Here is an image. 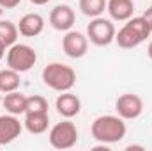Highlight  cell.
<instances>
[{
  "label": "cell",
  "mask_w": 152,
  "mask_h": 151,
  "mask_svg": "<svg viewBox=\"0 0 152 151\" xmlns=\"http://www.w3.org/2000/svg\"><path fill=\"white\" fill-rule=\"evenodd\" d=\"M90 132L97 142L115 144L126 137L127 128H126V123L120 115H99L94 119Z\"/></svg>",
  "instance_id": "6da1fadb"
},
{
  "label": "cell",
  "mask_w": 152,
  "mask_h": 151,
  "mask_svg": "<svg viewBox=\"0 0 152 151\" xmlns=\"http://www.w3.org/2000/svg\"><path fill=\"white\" fill-rule=\"evenodd\" d=\"M42 82L46 87L57 91V93H66L71 91L76 84V71L62 62H51L42 70Z\"/></svg>",
  "instance_id": "7a4b0ae2"
},
{
  "label": "cell",
  "mask_w": 152,
  "mask_h": 151,
  "mask_svg": "<svg viewBox=\"0 0 152 151\" xmlns=\"http://www.w3.org/2000/svg\"><path fill=\"white\" fill-rule=\"evenodd\" d=\"M151 27L149 23L143 20V16L138 18H129L126 21V25L115 34V41L120 48H136L138 44H142L145 39L151 36Z\"/></svg>",
  "instance_id": "3957f363"
},
{
  "label": "cell",
  "mask_w": 152,
  "mask_h": 151,
  "mask_svg": "<svg viewBox=\"0 0 152 151\" xmlns=\"http://www.w3.org/2000/svg\"><path fill=\"white\" fill-rule=\"evenodd\" d=\"M37 62V53L32 46L23 43H14L7 50V68L16 70L18 73L30 71Z\"/></svg>",
  "instance_id": "277c9868"
},
{
  "label": "cell",
  "mask_w": 152,
  "mask_h": 151,
  "mask_svg": "<svg viewBox=\"0 0 152 151\" xmlns=\"http://www.w3.org/2000/svg\"><path fill=\"white\" fill-rule=\"evenodd\" d=\"M48 139L55 150H71L78 142V128L71 119L60 121L50 130Z\"/></svg>",
  "instance_id": "5b68a950"
},
{
  "label": "cell",
  "mask_w": 152,
  "mask_h": 151,
  "mask_svg": "<svg viewBox=\"0 0 152 151\" xmlns=\"http://www.w3.org/2000/svg\"><path fill=\"white\" fill-rule=\"evenodd\" d=\"M115 34L117 30L112 20H106L101 16L92 18V21L87 27V38L96 46H108L112 41H115Z\"/></svg>",
  "instance_id": "8992f818"
},
{
  "label": "cell",
  "mask_w": 152,
  "mask_h": 151,
  "mask_svg": "<svg viewBox=\"0 0 152 151\" xmlns=\"http://www.w3.org/2000/svg\"><path fill=\"white\" fill-rule=\"evenodd\" d=\"M115 110L122 119H136L143 112V100L138 94H122L115 101Z\"/></svg>",
  "instance_id": "52a82bcc"
},
{
  "label": "cell",
  "mask_w": 152,
  "mask_h": 151,
  "mask_svg": "<svg viewBox=\"0 0 152 151\" xmlns=\"http://www.w3.org/2000/svg\"><path fill=\"white\" fill-rule=\"evenodd\" d=\"M64 53L71 59H81L88 50V38L78 30H67L62 39Z\"/></svg>",
  "instance_id": "ba28073f"
},
{
  "label": "cell",
  "mask_w": 152,
  "mask_h": 151,
  "mask_svg": "<svg viewBox=\"0 0 152 151\" xmlns=\"http://www.w3.org/2000/svg\"><path fill=\"white\" fill-rule=\"evenodd\" d=\"M75 11L71 5L67 4H58L51 9L50 13V25L55 29V30H60V32H67L73 29L75 25Z\"/></svg>",
  "instance_id": "9c48e42d"
},
{
  "label": "cell",
  "mask_w": 152,
  "mask_h": 151,
  "mask_svg": "<svg viewBox=\"0 0 152 151\" xmlns=\"http://www.w3.org/2000/svg\"><path fill=\"white\" fill-rule=\"evenodd\" d=\"M21 132H23V124L14 114L0 115V146L11 144L21 135Z\"/></svg>",
  "instance_id": "30bf717a"
},
{
  "label": "cell",
  "mask_w": 152,
  "mask_h": 151,
  "mask_svg": "<svg viewBox=\"0 0 152 151\" xmlns=\"http://www.w3.org/2000/svg\"><path fill=\"white\" fill-rule=\"evenodd\" d=\"M55 109H57V112L60 114L62 117L71 119V117H75V115L80 114V110H81V101H80V98L76 94L66 91V93H60L58 94V98L55 101Z\"/></svg>",
  "instance_id": "8fae6325"
},
{
  "label": "cell",
  "mask_w": 152,
  "mask_h": 151,
  "mask_svg": "<svg viewBox=\"0 0 152 151\" xmlns=\"http://www.w3.org/2000/svg\"><path fill=\"white\" fill-rule=\"evenodd\" d=\"M42 29H44V18L39 13H28L21 16L18 23V30L25 38H36L42 32Z\"/></svg>",
  "instance_id": "7c38bea8"
},
{
  "label": "cell",
  "mask_w": 152,
  "mask_h": 151,
  "mask_svg": "<svg viewBox=\"0 0 152 151\" xmlns=\"http://www.w3.org/2000/svg\"><path fill=\"white\" fill-rule=\"evenodd\" d=\"M106 11H108L110 18L115 21H127L129 18H133L134 2L133 0H108Z\"/></svg>",
  "instance_id": "4fadbf2b"
},
{
  "label": "cell",
  "mask_w": 152,
  "mask_h": 151,
  "mask_svg": "<svg viewBox=\"0 0 152 151\" xmlns=\"http://www.w3.org/2000/svg\"><path fill=\"white\" fill-rule=\"evenodd\" d=\"M23 124H25L27 132L32 135L44 133L48 130V124H50L48 112H25V123Z\"/></svg>",
  "instance_id": "5bb4252c"
},
{
  "label": "cell",
  "mask_w": 152,
  "mask_h": 151,
  "mask_svg": "<svg viewBox=\"0 0 152 151\" xmlns=\"http://www.w3.org/2000/svg\"><path fill=\"white\" fill-rule=\"evenodd\" d=\"M27 98L25 94L18 93V91H12V93H7L2 100V105L4 109L9 114H14V115H21V114L27 112Z\"/></svg>",
  "instance_id": "9a60e30c"
},
{
  "label": "cell",
  "mask_w": 152,
  "mask_h": 151,
  "mask_svg": "<svg viewBox=\"0 0 152 151\" xmlns=\"http://www.w3.org/2000/svg\"><path fill=\"white\" fill-rule=\"evenodd\" d=\"M20 73L12 68H5V70H0V93L7 94V93H12V91H18L20 89Z\"/></svg>",
  "instance_id": "2e32d148"
},
{
  "label": "cell",
  "mask_w": 152,
  "mask_h": 151,
  "mask_svg": "<svg viewBox=\"0 0 152 151\" xmlns=\"http://www.w3.org/2000/svg\"><path fill=\"white\" fill-rule=\"evenodd\" d=\"M18 34H20L18 25H14V23L9 21V20H0V43H2L5 48L12 46V44L16 43Z\"/></svg>",
  "instance_id": "e0dca14e"
},
{
  "label": "cell",
  "mask_w": 152,
  "mask_h": 151,
  "mask_svg": "<svg viewBox=\"0 0 152 151\" xmlns=\"http://www.w3.org/2000/svg\"><path fill=\"white\" fill-rule=\"evenodd\" d=\"M108 0H80V11L88 18H97L106 11Z\"/></svg>",
  "instance_id": "ac0fdd59"
},
{
  "label": "cell",
  "mask_w": 152,
  "mask_h": 151,
  "mask_svg": "<svg viewBox=\"0 0 152 151\" xmlns=\"http://www.w3.org/2000/svg\"><path fill=\"white\" fill-rule=\"evenodd\" d=\"M27 112H48V101L44 96H28L27 98Z\"/></svg>",
  "instance_id": "d6986e66"
},
{
  "label": "cell",
  "mask_w": 152,
  "mask_h": 151,
  "mask_svg": "<svg viewBox=\"0 0 152 151\" xmlns=\"http://www.w3.org/2000/svg\"><path fill=\"white\" fill-rule=\"evenodd\" d=\"M21 4V0H0V7L4 9H14Z\"/></svg>",
  "instance_id": "ffe728a7"
},
{
  "label": "cell",
  "mask_w": 152,
  "mask_h": 151,
  "mask_svg": "<svg viewBox=\"0 0 152 151\" xmlns=\"http://www.w3.org/2000/svg\"><path fill=\"white\" fill-rule=\"evenodd\" d=\"M143 20L149 23V27H151V30H152V5L145 11V13H143Z\"/></svg>",
  "instance_id": "44dd1931"
},
{
  "label": "cell",
  "mask_w": 152,
  "mask_h": 151,
  "mask_svg": "<svg viewBox=\"0 0 152 151\" xmlns=\"http://www.w3.org/2000/svg\"><path fill=\"white\" fill-rule=\"evenodd\" d=\"M30 4H34V5H46L50 0H28Z\"/></svg>",
  "instance_id": "7402d4cb"
},
{
  "label": "cell",
  "mask_w": 152,
  "mask_h": 151,
  "mask_svg": "<svg viewBox=\"0 0 152 151\" xmlns=\"http://www.w3.org/2000/svg\"><path fill=\"white\" fill-rule=\"evenodd\" d=\"M126 150H127V151H133V150H140V151H143L145 148H143V146H136V144H131V146H127Z\"/></svg>",
  "instance_id": "603a6c76"
},
{
  "label": "cell",
  "mask_w": 152,
  "mask_h": 151,
  "mask_svg": "<svg viewBox=\"0 0 152 151\" xmlns=\"http://www.w3.org/2000/svg\"><path fill=\"white\" fill-rule=\"evenodd\" d=\"M4 55H5V46H4V44L0 43V61L4 59Z\"/></svg>",
  "instance_id": "cb8c5ba5"
},
{
  "label": "cell",
  "mask_w": 152,
  "mask_h": 151,
  "mask_svg": "<svg viewBox=\"0 0 152 151\" xmlns=\"http://www.w3.org/2000/svg\"><path fill=\"white\" fill-rule=\"evenodd\" d=\"M147 55H149V57L152 59V41L149 43V46H147Z\"/></svg>",
  "instance_id": "d4e9b609"
},
{
  "label": "cell",
  "mask_w": 152,
  "mask_h": 151,
  "mask_svg": "<svg viewBox=\"0 0 152 151\" xmlns=\"http://www.w3.org/2000/svg\"><path fill=\"white\" fill-rule=\"evenodd\" d=\"M151 5H152V4H151Z\"/></svg>",
  "instance_id": "484cf974"
}]
</instances>
